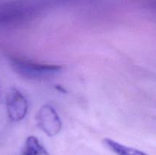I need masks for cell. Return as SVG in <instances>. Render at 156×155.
Wrapping results in <instances>:
<instances>
[{
  "mask_svg": "<svg viewBox=\"0 0 156 155\" xmlns=\"http://www.w3.org/2000/svg\"><path fill=\"white\" fill-rule=\"evenodd\" d=\"M6 109L9 119L14 122L24 119L28 110L27 99L17 88H12L6 96Z\"/></svg>",
  "mask_w": 156,
  "mask_h": 155,
  "instance_id": "cell-3",
  "label": "cell"
},
{
  "mask_svg": "<svg viewBox=\"0 0 156 155\" xmlns=\"http://www.w3.org/2000/svg\"><path fill=\"white\" fill-rule=\"evenodd\" d=\"M11 64L17 73L30 79L48 78L57 74L62 70V67L58 65L36 62L20 57L12 58Z\"/></svg>",
  "mask_w": 156,
  "mask_h": 155,
  "instance_id": "cell-1",
  "label": "cell"
},
{
  "mask_svg": "<svg viewBox=\"0 0 156 155\" xmlns=\"http://www.w3.org/2000/svg\"><path fill=\"white\" fill-rule=\"evenodd\" d=\"M21 155H49L45 147L35 136L26 139Z\"/></svg>",
  "mask_w": 156,
  "mask_h": 155,
  "instance_id": "cell-5",
  "label": "cell"
},
{
  "mask_svg": "<svg viewBox=\"0 0 156 155\" xmlns=\"http://www.w3.org/2000/svg\"><path fill=\"white\" fill-rule=\"evenodd\" d=\"M36 119L40 129L49 136H55L61 131L60 117L51 105L45 104L41 106Z\"/></svg>",
  "mask_w": 156,
  "mask_h": 155,
  "instance_id": "cell-2",
  "label": "cell"
},
{
  "mask_svg": "<svg viewBox=\"0 0 156 155\" xmlns=\"http://www.w3.org/2000/svg\"><path fill=\"white\" fill-rule=\"evenodd\" d=\"M103 144L107 148L117 155H148L142 150L120 144L111 138L104 139Z\"/></svg>",
  "mask_w": 156,
  "mask_h": 155,
  "instance_id": "cell-4",
  "label": "cell"
}]
</instances>
